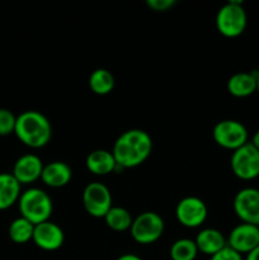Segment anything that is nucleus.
<instances>
[{"label": "nucleus", "instance_id": "1", "mask_svg": "<svg viewBox=\"0 0 259 260\" xmlns=\"http://www.w3.org/2000/svg\"><path fill=\"white\" fill-rule=\"evenodd\" d=\"M152 151V140L144 129L132 128L116 140L112 149L117 165L121 169H132L147 160Z\"/></svg>", "mask_w": 259, "mask_h": 260}, {"label": "nucleus", "instance_id": "2", "mask_svg": "<svg viewBox=\"0 0 259 260\" xmlns=\"http://www.w3.org/2000/svg\"><path fill=\"white\" fill-rule=\"evenodd\" d=\"M15 136L30 149H41L50 142L52 127L50 119L38 111H25L17 116Z\"/></svg>", "mask_w": 259, "mask_h": 260}, {"label": "nucleus", "instance_id": "3", "mask_svg": "<svg viewBox=\"0 0 259 260\" xmlns=\"http://www.w3.org/2000/svg\"><path fill=\"white\" fill-rule=\"evenodd\" d=\"M18 207L20 216L33 225L50 221L53 211L52 200L40 188H29L24 190L18 201Z\"/></svg>", "mask_w": 259, "mask_h": 260}, {"label": "nucleus", "instance_id": "4", "mask_svg": "<svg viewBox=\"0 0 259 260\" xmlns=\"http://www.w3.org/2000/svg\"><path fill=\"white\" fill-rule=\"evenodd\" d=\"M248 24V15L241 2H229L218 9L216 14V28L228 38H235L243 35Z\"/></svg>", "mask_w": 259, "mask_h": 260}, {"label": "nucleus", "instance_id": "5", "mask_svg": "<svg viewBox=\"0 0 259 260\" xmlns=\"http://www.w3.org/2000/svg\"><path fill=\"white\" fill-rule=\"evenodd\" d=\"M164 228V220L159 213L146 211L134 218L130 233L137 244L149 245L161 238Z\"/></svg>", "mask_w": 259, "mask_h": 260}, {"label": "nucleus", "instance_id": "6", "mask_svg": "<svg viewBox=\"0 0 259 260\" xmlns=\"http://www.w3.org/2000/svg\"><path fill=\"white\" fill-rule=\"evenodd\" d=\"M212 137L218 146L235 151L248 144V129L241 122L235 119H222L213 127Z\"/></svg>", "mask_w": 259, "mask_h": 260}, {"label": "nucleus", "instance_id": "7", "mask_svg": "<svg viewBox=\"0 0 259 260\" xmlns=\"http://www.w3.org/2000/svg\"><path fill=\"white\" fill-rule=\"evenodd\" d=\"M230 168L234 175L241 180H253L259 177V150L250 142L233 151Z\"/></svg>", "mask_w": 259, "mask_h": 260}, {"label": "nucleus", "instance_id": "8", "mask_svg": "<svg viewBox=\"0 0 259 260\" xmlns=\"http://www.w3.org/2000/svg\"><path fill=\"white\" fill-rule=\"evenodd\" d=\"M83 205L86 212L95 218H104L112 205V193L106 184L89 183L83 190Z\"/></svg>", "mask_w": 259, "mask_h": 260}, {"label": "nucleus", "instance_id": "9", "mask_svg": "<svg viewBox=\"0 0 259 260\" xmlns=\"http://www.w3.org/2000/svg\"><path fill=\"white\" fill-rule=\"evenodd\" d=\"M207 215L208 210L206 203L195 196L182 198L175 207V217L178 222L188 229L200 228L207 220Z\"/></svg>", "mask_w": 259, "mask_h": 260}, {"label": "nucleus", "instance_id": "10", "mask_svg": "<svg viewBox=\"0 0 259 260\" xmlns=\"http://www.w3.org/2000/svg\"><path fill=\"white\" fill-rule=\"evenodd\" d=\"M234 212L243 223L259 226V189L243 188L234 197Z\"/></svg>", "mask_w": 259, "mask_h": 260}, {"label": "nucleus", "instance_id": "11", "mask_svg": "<svg viewBox=\"0 0 259 260\" xmlns=\"http://www.w3.org/2000/svg\"><path fill=\"white\" fill-rule=\"evenodd\" d=\"M228 246L239 254H249L259 246V226L240 223L230 231Z\"/></svg>", "mask_w": 259, "mask_h": 260}, {"label": "nucleus", "instance_id": "12", "mask_svg": "<svg viewBox=\"0 0 259 260\" xmlns=\"http://www.w3.org/2000/svg\"><path fill=\"white\" fill-rule=\"evenodd\" d=\"M32 241L42 250L55 251L62 246L65 235H63L62 229L57 223L52 221H46L35 226Z\"/></svg>", "mask_w": 259, "mask_h": 260}, {"label": "nucleus", "instance_id": "13", "mask_svg": "<svg viewBox=\"0 0 259 260\" xmlns=\"http://www.w3.org/2000/svg\"><path fill=\"white\" fill-rule=\"evenodd\" d=\"M43 162L36 154H24L18 157L14 162L12 174L20 184H32L41 179L43 170Z\"/></svg>", "mask_w": 259, "mask_h": 260}, {"label": "nucleus", "instance_id": "14", "mask_svg": "<svg viewBox=\"0 0 259 260\" xmlns=\"http://www.w3.org/2000/svg\"><path fill=\"white\" fill-rule=\"evenodd\" d=\"M259 71L254 70L251 73H236L229 78L226 88L233 96L236 98H246L256 91V79Z\"/></svg>", "mask_w": 259, "mask_h": 260}, {"label": "nucleus", "instance_id": "15", "mask_svg": "<svg viewBox=\"0 0 259 260\" xmlns=\"http://www.w3.org/2000/svg\"><path fill=\"white\" fill-rule=\"evenodd\" d=\"M195 243L198 251L212 256L228 246V239L217 229H203L196 236Z\"/></svg>", "mask_w": 259, "mask_h": 260}, {"label": "nucleus", "instance_id": "16", "mask_svg": "<svg viewBox=\"0 0 259 260\" xmlns=\"http://www.w3.org/2000/svg\"><path fill=\"white\" fill-rule=\"evenodd\" d=\"M73 170L66 162L52 161L45 165L41 180L50 188H62L71 182Z\"/></svg>", "mask_w": 259, "mask_h": 260}, {"label": "nucleus", "instance_id": "17", "mask_svg": "<svg viewBox=\"0 0 259 260\" xmlns=\"http://www.w3.org/2000/svg\"><path fill=\"white\" fill-rule=\"evenodd\" d=\"M85 164L89 172L93 173L94 175H99V177L108 175L118 169V165H117L112 151L103 149L91 151L86 156Z\"/></svg>", "mask_w": 259, "mask_h": 260}, {"label": "nucleus", "instance_id": "18", "mask_svg": "<svg viewBox=\"0 0 259 260\" xmlns=\"http://www.w3.org/2000/svg\"><path fill=\"white\" fill-rule=\"evenodd\" d=\"M22 194V184L12 173H0V211L14 206Z\"/></svg>", "mask_w": 259, "mask_h": 260}, {"label": "nucleus", "instance_id": "19", "mask_svg": "<svg viewBox=\"0 0 259 260\" xmlns=\"http://www.w3.org/2000/svg\"><path fill=\"white\" fill-rule=\"evenodd\" d=\"M89 88L96 95H107L114 88V76L107 69H95L89 76Z\"/></svg>", "mask_w": 259, "mask_h": 260}, {"label": "nucleus", "instance_id": "20", "mask_svg": "<svg viewBox=\"0 0 259 260\" xmlns=\"http://www.w3.org/2000/svg\"><path fill=\"white\" fill-rule=\"evenodd\" d=\"M104 221L111 230L123 233V231L131 229L134 217L131 216L130 211L124 207H114L113 206L104 216Z\"/></svg>", "mask_w": 259, "mask_h": 260}, {"label": "nucleus", "instance_id": "21", "mask_svg": "<svg viewBox=\"0 0 259 260\" xmlns=\"http://www.w3.org/2000/svg\"><path fill=\"white\" fill-rule=\"evenodd\" d=\"M35 226L36 225H33L32 222L20 216V217L15 218L10 222L9 229H8V235L13 243L25 244L28 241H32Z\"/></svg>", "mask_w": 259, "mask_h": 260}, {"label": "nucleus", "instance_id": "22", "mask_svg": "<svg viewBox=\"0 0 259 260\" xmlns=\"http://www.w3.org/2000/svg\"><path fill=\"white\" fill-rule=\"evenodd\" d=\"M200 253L192 239H178L170 246V259L172 260H195Z\"/></svg>", "mask_w": 259, "mask_h": 260}, {"label": "nucleus", "instance_id": "23", "mask_svg": "<svg viewBox=\"0 0 259 260\" xmlns=\"http://www.w3.org/2000/svg\"><path fill=\"white\" fill-rule=\"evenodd\" d=\"M17 116L7 108H0V136L14 134Z\"/></svg>", "mask_w": 259, "mask_h": 260}, {"label": "nucleus", "instance_id": "24", "mask_svg": "<svg viewBox=\"0 0 259 260\" xmlns=\"http://www.w3.org/2000/svg\"><path fill=\"white\" fill-rule=\"evenodd\" d=\"M175 4V0H146V5L154 12H168Z\"/></svg>", "mask_w": 259, "mask_h": 260}, {"label": "nucleus", "instance_id": "25", "mask_svg": "<svg viewBox=\"0 0 259 260\" xmlns=\"http://www.w3.org/2000/svg\"><path fill=\"white\" fill-rule=\"evenodd\" d=\"M210 260H244L243 255L239 253H236L235 250H233L231 248L226 246L222 250L216 253L215 255L211 256Z\"/></svg>", "mask_w": 259, "mask_h": 260}, {"label": "nucleus", "instance_id": "26", "mask_svg": "<svg viewBox=\"0 0 259 260\" xmlns=\"http://www.w3.org/2000/svg\"><path fill=\"white\" fill-rule=\"evenodd\" d=\"M117 260H142L140 256L135 255V254H131V253H127V254H122L121 256H118Z\"/></svg>", "mask_w": 259, "mask_h": 260}, {"label": "nucleus", "instance_id": "27", "mask_svg": "<svg viewBox=\"0 0 259 260\" xmlns=\"http://www.w3.org/2000/svg\"><path fill=\"white\" fill-rule=\"evenodd\" d=\"M245 260H259V246L254 249L253 251H250L249 254H246Z\"/></svg>", "mask_w": 259, "mask_h": 260}, {"label": "nucleus", "instance_id": "28", "mask_svg": "<svg viewBox=\"0 0 259 260\" xmlns=\"http://www.w3.org/2000/svg\"><path fill=\"white\" fill-rule=\"evenodd\" d=\"M250 144L253 145V146L255 147V149L259 150V129L255 132V134L253 135V139H251Z\"/></svg>", "mask_w": 259, "mask_h": 260}, {"label": "nucleus", "instance_id": "29", "mask_svg": "<svg viewBox=\"0 0 259 260\" xmlns=\"http://www.w3.org/2000/svg\"><path fill=\"white\" fill-rule=\"evenodd\" d=\"M256 91L259 93V75H258V79H256Z\"/></svg>", "mask_w": 259, "mask_h": 260}]
</instances>
